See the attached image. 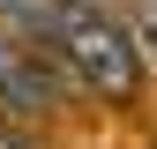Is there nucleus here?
<instances>
[{"label": "nucleus", "instance_id": "obj_3", "mask_svg": "<svg viewBox=\"0 0 157 149\" xmlns=\"http://www.w3.org/2000/svg\"><path fill=\"white\" fill-rule=\"evenodd\" d=\"M0 67H8V60H0Z\"/></svg>", "mask_w": 157, "mask_h": 149}, {"label": "nucleus", "instance_id": "obj_2", "mask_svg": "<svg viewBox=\"0 0 157 149\" xmlns=\"http://www.w3.org/2000/svg\"><path fill=\"white\" fill-rule=\"evenodd\" d=\"M0 23L45 45V37H52V23H60V0H0Z\"/></svg>", "mask_w": 157, "mask_h": 149}, {"label": "nucleus", "instance_id": "obj_1", "mask_svg": "<svg viewBox=\"0 0 157 149\" xmlns=\"http://www.w3.org/2000/svg\"><path fill=\"white\" fill-rule=\"evenodd\" d=\"M45 45L60 52L75 74H82L97 97H135V89H142V52H135V45H127V30L112 23V15H97V8L60 0V23H52Z\"/></svg>", "mask_w": 157, "mask_h": 149}]
</instances>
